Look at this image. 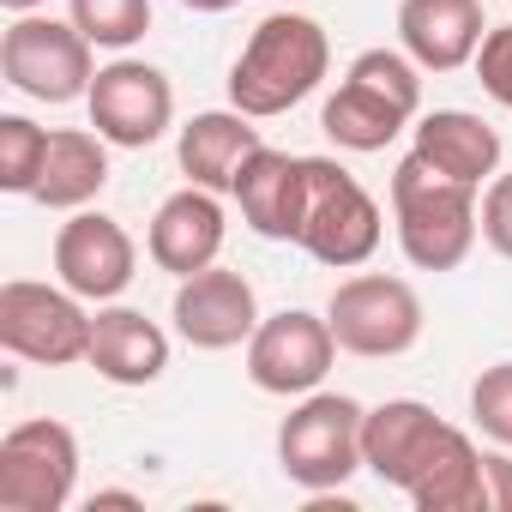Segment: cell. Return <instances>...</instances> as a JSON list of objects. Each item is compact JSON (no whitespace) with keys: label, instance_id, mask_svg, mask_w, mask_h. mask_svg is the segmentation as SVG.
Returning <instances> with one entry per match:
<instances>
[{"label":"cell","instance_id":"ac0fdd59","mask_svg":"<svg viewBox=\"0 0 512 512\" xmlns=\"http://www.w3.org/2000/svg\"><path fill=\"white\" fill-rule=\"evenodd\" d=\"M85 368H97L109 386H151L169 368V332L139 308H97Z\"/></svg>","mask_w":512,"mask_h":512},{"label":"cell","instance_id":"3957f363","mask_svg":"<svg viewBox=\"0 0 512 512\" xmlns=\"http://www.w3.org/2000/svg\"><path fill=\"white\" fill-rule=\"evenodd\" d=\"M422 115V67L398 49H362L326 97L320 127L338 151H386Z\"/></svg>","mask_w":512,"mask_h":512},{"label":"cell","instance_id":"30bf717a","mask_svg":"<svg viewBox=\"0 0 512 512\" xmlns=\"http://www.w3.org/2000/svg\"><path fill=\"white\" fill-rule=\"evenodd\" d=\"M332 356H338L332 320L308 308H284L260 320V332L247 338V380L272 398H308L332 374Z\"/></svg>","mask_w":512,"mask_h":512},{"label":"cell","instance_id":"7402d4cb","mask_svg":"<svg viewBox=\"0 0 512 512\" xmlns=\"http://www.w3.org/2000/svg\"><path fill=\"white\" fill-rule=\"evenodd\" d=\"M410 500H416L422 512H488V506H482V452L470 446L464 428L440 446V458H434L428 476L410 488Z\"/></svg>","mask_w":512,"mask_h":512},{"label":"cell","instance_id":"603a6c76","mask_svg":"<svg viewBox=\"0 0 512 512\" xmlns=\"http://www.w3.org/2000/svg\"><path fill=\"white\" fill-rule=\"evenodd\" d=\"M67 7L97 49H133L151 31V0H67Z\"/></svg>","mask_w":512,"mask_h":512},{"label":"cell","instance_id":"cb8c5ba5","mask_svg":"<svg viewBox=\"0 0 512 512\" xmlns=\"http://www.w3.org/2000/svg\"><path fill=\"white\" fill-rule=\"evenodd\" d=\"M43 157H49V127H37L31 115H0V187L37 193Z\"/></svg>","mask_w":512,"mask_h":512},{"label":"cell","instance_id":"9c48e42d","mask_svg":"<svg viewBox=\"0 0 512 512\" xmlns=\"http://www.w3.org/2000/svg\"><path fill=\"white\" fill-rule=\"evenodd\" d=\"M326 320H332L338 350L386 362V356H404V350L422 338V296H416L404 278L362 272V278H344V284L332 290Z\"/></svg>","mask_w":512,"mask_h":512},{"label":"cell","instance_id":"277c9868","mask_svg":"<svg viewBox=\"0 0 512 512\" xmlns=\"http://www.w3.org/2000/svg\"><path fill=\"white\" fill-rule=\"evenodd\" d=\"M91 37L67 19H43V13H13L7 37H0V79L31 103H73L91 97L97 61H91Z\"/></svg>","mask_w":512,"mask_h":512},{"label":"cell","instance_id":"8992f818","mask_svg":"<svg viewBox=\"0 0 512 512\" xmlns=\"http://www.w3.org/2000/svg\"><path fill=\"white\" fill-rule=\"evenodd\" d=\"M296 247H308L332 272H350V266L374 260V247H380V205L332 157H308V211H302V241Z\"/></svg>","mask_w":512,"mask_h":512},{"label":"cell","instance_id":"52a82bcc","mask_svg":"<svg viewBox=\"0 0 512 512\" xmlns=\"http://www.w3.org/2000/svg\"><path fill=\"white\" fill-rule=\"evenodd\" d=\"M0 344L19 362H43V368L85 362L91 350L85 296H73L67 284H31V278L0 284Z\"/></svg>","mask_w":512,"mask_h":512},{"label":"cell","instance_id":"83f0119b","mask_svg":"<svg viewBox=\"0 0 512 512\" xmlns=\"http://www.w3.org/2000/svg\"><path fill=\"white\" fill-rule=\"evenodd\" d=\"M482 506L488 512H512V458H506V446L482 452Z\"/></svg>","mask_w":512,"mask_h":512},{"label":"cell","instance_id":"4316f807","mask_svg":"<svg viewBox=\"0 0 512 512\" xmlns=\"http://www.w3.org/2000/svg\"><path fill=\"white\" fill-rule=\"evenodd\" d=\"M482 241L500 253V260H512V169L488 181L482 193Z\"/></svg>","mask_w":512,"mask_h":512},{"label":"cell","instance_id":"6da1fadb","mask_svg":"<svg viewBox=\"0 0 512 512\" xmlns=\"http://www.w3.org/2000/svg\"><path fill=\"white\" fill-rule=\"evenodd\" d=\"M326 67H332V43H326L320 19L272 13V19L253 25L247 49L229 67V103L253 121H272V115L296 109L302 97H314Z\"/></svg>","mask_w":512,"mask_h":512},{"label":"cell","instance_id":"5b68a950","mask_svg":"<svg viewBox=\"0 0 512 512\" xmlns=\"http://www.w3.org/2000/svg\"><path fill=\"white\" fill-rule=\"evenodd\" d=\"M362 404L344 392H308L278 428V464L296 488L326 494L362 470Z\"/></svg>","mask_w":512,"mask_h":512},{"label":"cell","instance_id":"4dcf8cb0","mask_svg":"<svg viewBox=\"0 0 512 512\" xmlns=\"http://www.w3.org/2000/svg\"><path fill=\"white\" fill-rule=\"evenodd\" d=\"M0 7H7V13H37L43 0H0Z\"/></svg>","mask_w":512,"mask_h":512},{"label":"cell","instance_id":"2e32d148","mask_svg":"<svg viewBox=\"0 0 512 512\" xmlns=\"http://www.w3.org/2000/svg\"><path fill=\"white\" fill-rule=\"evenodd\" d=\"M488 37L482 0H398V43L422 73H458Z\"/></svg>","mask_w":512,"mask_h":512},{"label":"cell","instance_id":"484cf974","mask_svg":"<svg viewBox=\"0 0 512 512\" xmlns=\"http://www.w3.org/2000/svg\"><path fill=\"white\" fill-rule=\"evenodd\" d=\"M476 79L500 109H512V25H488V37L476 49Z\"/></svg>","mask_w":512,"mask_h":512},{"label":"cell","instance_id":"e0dca14e","mask_svg":"<svg viewBox=\"0 0 512 512\" xmlns=\"http://www.w3.org/2000/svg\"><path fill=\"white\" fill-rule=\"evenodd\" d=\"M145 253H151V266L175 272V278H193L205 266H217V253H223V205L211 187H181L157 205L151 217V235H145Z\"/></svg>","mask_w":512,"mask_h":512},{"label":"cell","instance_id":"9a60e30c","mask_svg":"<svg viewBox=\"0 0 512 512\" xmlns=\"http://www.w3.org/2000/svg\"><path fill=\"white\" fill-rule=\"evenodd\" d=\"M235 205L253 235L266 241H302V211H308V157L260 145L241 175H235Z\"/></svg>","mask_w":512,"mask_h":512},{"label":"cell","instance_id":"44dd1931","mask_svg":"<svg viewBox=\"0 0 512 512\" xmlns=\"http://www.w3.org/2000/svg\"><path fill=\"white\" fill-rule=\"evenodd\" d=\"M103 187H109V139L85 133V127L49 133V157H43V175H37L31 199L49 205V211H85Z\"/></svg>","mask_w":512,"mask_h":512},{"label":"cell","instance_id":"8fae6325","mask_svg":"<svg viewBox=\"0 0 512 512\" xmlns=\"http://www.w3.org/2000/svg\"><path fill=\"white\" fill-rule=\"evenodd\" d=\"M85 109H91V127H97L109 145L145 151V145H157V139L169 133V121H175V85H169L151 61L121 55V61L97 67Z\"/></svg>","mask_w":512,"mask_h":512},{"label":"cell","instance_id":"f546056e","mask_svg":"<svg viewBox=\"0 0 512 512\" xmlns=\"http://www.w3.org/2000/svg\"><path fill=\"white\" fill-rule=\"evenodd\" d=\"M181 7H187V13H229L235 0H181Z\"/></svg>","mask_w":512,"mask_h":512},{"label":"cell","instance_id":"d6986e66","mask_svg":"<svg viewBox=\"0 0 512 512\" xmlns=\"http://www.w3.org/2000/svg\"><path fill=\"white\" fill-rule=\"evenodd\" d=\"M260 127H253V115L241 109H205L181 127L175 139V157H181V175L193 187H211V193H235V175L241 163L260 151Z\"/></svg>","mask_w":512,"mask_h":512},{"label":"cell","instance_id":"7c38bea8","mask_svg":"<svg viewBox=\"0 0 512 512\" xmlns=\"http://www.w3.org/2000/svg\"><path fill=\"white\" fill-rule=\"evenodd\" d=\"M458 428L440 422L428 404L416 398H386L362 416V470H374L386 488H416L428 476V464L440 458V446L452 440Z\"/></svg>","mask_w":512,"mask_h":512},{"label":"cell","instance_id":"ba28073f","mask_svg":"<svg viewBox=\"0 0 512 512\" xmlns=\"http://www.w3.org/2000/svg\"><path fill=\"white\" fill-rule=\"evenodd\" d=\"M79 488V440L67 422L37 416L0 440V512H61Z\"/></svg>","mask_w":512,"mask_h":512},{"label":"cell","instance_id":"7a4b0ae2","mask_svg":"<svg viewBox=\"0 0 512 512\" xmlns=\"http://www.w3.org/2000/svg\"><path fill=\"white\" fill-rule=\"evenodd\" d=\"M482 187H464L440 175L428 157H404L392 169V217H398V247L416 272H458L482 235Z\"/></svg>","mask_w":512,"mask_h":512},{"label":"cell","instance_id":"5bb4252c","mask_svg":"<svg viewBox=\"0 0 512 512\" xmlns=\"http://www.w3.org/2000/svg\"><path fill=\"white\" fill-rule=\"evenodd\" d=\"M169 320L193 350H235V344H247L260 332V296H253V284L241 272L205 266V272L181 278Z\"/></svg>","mask_w":512,"mask_h":512},{"label":"cell","instance_id":"4fadbf2b","mask_svg":"<svg viewBox=\"0 0 512 512\" xmlns=\"http://www.w3.org/2000/svg\"><path fill=\"white\" fill-rule=\"evenodd\" d=\"M139 247L109 211H73L55 235V278L85 302H115L133 284Z\"/></svg>","mask_w":512,"mask_h":512},{"label":"cell","instance_id":"f1b7e54d","mask_svg":"<svg viewBox=\"0 0 512 512\" xmlns=\"http://www.w3.org/2000/svg\"><path fill=\"white\" fill-rule=\"evenodd\" d=\"M97 506H139V494H121V488H103V494H91V512Z\"/></svg>","mask_w":512,"mask_h":512},{"label":"cell","instance_id":"ffe728a7","mask_svg":"<svg viewBox=\"0 0 512 512\" xmlns=\"http://www.w3.org/2000/svg\"><path fill=\"white\" fill-rule=\"evenodd\" d=\"M416 157L464 187H482L500 175V133L470 109H428L416 115Z\"/></svg>","mask_w":512,"mask_h":512},{"label":"cell","instance_id":"d4e9b609","mask_svg":"<svg viewBox=\"0 0 512 512\" xmlns=\"http://www.w3.org/2000/svg\"><path fill=\"white\" fill-rule=\"evenodd\" d=\"M470 416H476V428H482L494 446L512 452V362H494V368L476 374V386H470Z\"/></svg>","mask_w":512,"mask_h":512}]
</instances>
